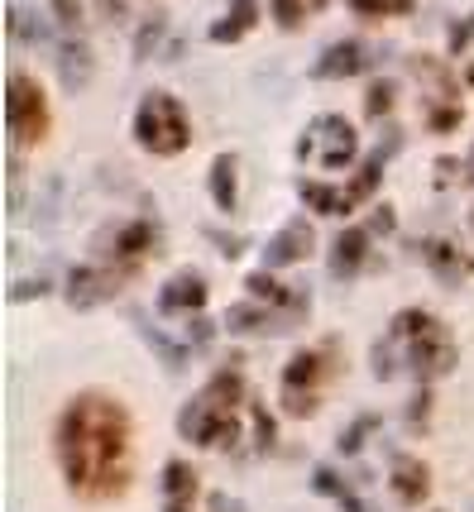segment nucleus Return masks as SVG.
Returning <instances> with one entry per match:
<instances>
[{"mask_svg":"<svg viewBox=\"0 0 474 512\" xmlns=\"http://www.w3.org/2000/svg\"><path fill=\"white\" fill-rule=\"evenodd\" d=\"M254 20H259V0H230V10L211 24V39L216 44H235V39H245L254 29Z\"/></svg>","mask_w":474,"mask_h":512,"instance_id":"18","label":"nucleus"},{"mask_svg":"<svg viewBox=\"0 0 474 512\" xmlns=\"http://www.w3.org/2000/svg\"><path fill=\"white\" fill-rule=\"evenodd\" d=\"M422 254H427V264L436 268V278H446V283H460V278L474 273V259L460 245H451V240H427Z\"/></svg>","mask_w":474,"mask_h":512,"instance_id":"17","label":"nucleus"},{"mask_svg":"<svg viewBox=\"0 0 474 512\" xmlns=\"http://www.w3.org/2000/svg\"><path fill=\"white\" fill-rule=\"evenodd\" d=\"M312 254V225L307 221H288L278 230V240L269 245V268H283V264H297V259H307Z\"/></svg>","mask_w":474,"mask_h":512,"instance_id":"16","label":"nucleus"},{"mask_svg":"<svg viewBox=\"0 0 474 512\" xmlns=\"http://www.w3.org/2000/svg\"><path fill=\"white\" fill-rule=\"evenodd\" d=\"M297 154L321 163L326 173H345L360 158V134H355V125H345L340 115H316L312 125L302 130V139H297Z\"/></svg>","mask_w":474,"mask_h":512,"instance_id":"6","label":"nucleus"},{"mask_svg":"<svg viewBox=\"0 0 474 512\" xmlns=\"http://www.w3.org/2000/svg\"><path fill=\"white\" fill-rule=\"evenodd\" d=\"M316 489L326 493V498H331V503H336V508H345V512H369L360 503V493L350 489V484H340V474L336 469H316V479H312Z\"/></svg>","mask_w":474,"mask_h":512,"instance_id":"23","label":"nucleus"},{"mask_svg":"<svg viewBox=\"0 0 474 512\" xmlns=\"http://www.w3.org/2000/svg\"><path fill=\"white\" fill-rule=\"evenodd\" d=\"M240 402H245V379H240V369H221V374L178 412L182 441L221 446V450L240 446V417H235Z\"/></svg>","mask_w":474,"mask_h":512,"instance_id":"3","label":"nucleus"},{"mask_svg":"<svg viewBox=\"0 0 474 512\" xmlns=\"http://www.w3.org/2000/svg\"><path fill=\"white\" fill-rule=\"evenodd\" d=\"M388 489H393V498H398V503L417 508V503L431 493L427 465H422V460H412V455H393V465H388Z\"/></svg>","mask_w":474,"mask_h":512,"instance_id":"11","label":"nucleus"},{"mask_svg":"<svg viewBox=\"0 0 474 512\" xmlns=\"http://www.w3.org/2000/svg\"><path fill=\"white\" fill-rule=\"evenodd\" d=\"M211 512H245V508H240L235 498H226V493H216V498H211Z\"/></svg>","mask_w":474,"mask_h":512,"instance_id":"34","label":"nucleus"},{"mask_svg":"<svg viewBox=\"0 0 474 512\" xmlns=\"http://www.w3.org/2000/svg\"><path fill=\"white\" fill-rule=\"evenodd\" d=\"M101 254H106V273H111L115 283L120 278H135L154 254H163V230H158V221L115 225L111 235H101Z\"/></svg>","mask_w":474,"mask_h":512,"instance_id":"7","label":"nucleus"},{"mask_svg":"<svg viewBox=\"0 0 474 512\" xmlns=\"http://www.w3.org/2000/svg\"><path fill=\"white\" fill-rule=\"evenodd\" d=\"M192 508H197V474H192V465L173 460L163 469V512H192Z\"/></svg>","mask_w":474,"mask_h":512,"instance_id":"15","label":"nucleus"},{"mask_svg":"<svg viewBox=\"0 0 474 512\" xmlns=\"http://www.w3.org/2000/svg\"><path fill=\"white\" fill-rule=\"evenodd\" d=\"M388 106H393V82H379V87L369 91V115H374V120H384Z\"/></svg>","mask_w":474,"mask_h":512,"instance_id":"30","label":"nucleus"},{"mask_svg":"<svg viewBox=\"0 0 474 512\" xmlns=\"http://www.w3.org/2000/svg\"><path fill=\"white\" fill-rule=\"evenodd\" d=\"M273 446V417L264 407H254V450H269Z\"/></svg>","mask_w":474,"mask_h":512,"instance_id":"29","label":"nucleus"},{"mask_svg":"<svg viewBox=\"0 0 474 512\" xmlns=\"http://www.w3.org/2000/svg\"><path fill=\"white\" fill-rule=\"evenodd\" d=\"M39 292H48V278H34V283H15V288H10V297L20 302V297H39Z\"/></svg>","mask_w":474,"mask_h":512,"instance_id":"31","label":"nucleus"},{"mask_svg":"<svg viewBox=\"0 0 474 512\" xmlns=\"http://www.w3.org/2000/svg\"><path fill=\"white\" fill-rule=\"evenodd\" d=\"M417 72H427L422 82H427V91H431V134H451V130H460V101H455V82H451V72L441 63H431V58H417Z\"/></svg>","mask_w":474,"mask_h":512,"instance_id":"9","label":"nucleus"},{"mask_svg":"<svg viewBox=\"0 0 474 512\" xmlns=\"http://www.w3.org/2000/svg\"><path fill=\"white\" fill-rule=\"evenodd\" d=\"M206 307V278L197 273H173L158 292V312L163 316H202Z\"/></svg>","mask_w":474,"mask_h":512,"instance_id":"10","label":"nucleus"},{"mask_svg":"<svg viewBox=\"0 0 474 512\" xmlns=\"http://www.w3.org/2000/svg\"><path fill=\"white\" fill-rule=\"evenodd\" d=\"M360 15H407L412 0H350Z\"/></svg>","mask_w":474,"mask_h":512,"instance_id":"27","label":"nucleus"},{"mask_svg":"<svg viewBox=\"0 0 474 512\" xmlns=\"http://www.w3.org/2000/svg\"><path fill=\"white\" fill-rule=\"evenodd\" d=\"M364 63H369V53H364V44H355V39H345V44H331L326 53H321V63H316V77H321V82H340V77H360Z\"/></svg>","mask_w":474,"mask_h":512,"instance_id":"13","label":"nucleus"},{"mask_svg":"<svg viewBox=\"0 0 474 512\" xmlns=\"http://www.w3.org/2000/svg\"><path fill=\"white\" fill-rule=\"evenodd\" d=\"M297 192H302V201L312 206L316 216H340V211H345V192L326 187V182H302Z\"/></svg>","mask_w":474,"mask_h":512,"instance_id":"24","label":"nucleus"},{"mask_svg":"<svg viewBox=\"0 0 474 512\" xmlns=\"http://www.w3.org/2000/svg\"><path fill=\"white\" fill-rule=\"evenodd\" d=\"M10 34L20 44H48V24L29 15V5H10Z\"/></svg>","mask_w":474,"mask_h":512,"instance_id":"25","label":"nucleus"},{"mask_svg":"<svg viewBox=\"0 0 474 512\" xmlns=\"http://www.w3.org/2000/svg\"><path fill=\"white\" fill-rule=\"evenodd\" d=\"M235 187H240V173H235V154H221L211 163V201L230 211L235 206Z\"/></svg>","mask_w":474,"mask_h":512,"instance_id":"21","label":"nucleus"},{"mask_svg":"<svg viewBox=\"0 0 474 512\" xmlns=\"http://www.w3.org/2000/svg\"><path fill=\"white\" fill-rule=\"evenodd\" d=\"M316 10H326V0H273V20L283 24V29H297V24H307Z\"/></svg>","mask_w":474,"mask_h":512,"instance_id":"26","label":"nucleus"},{"mask_svg":"<svg viewBox=\"0 0 474 512\" xmlns=\"http://www.w3.org/2000/svg\"><path fill=\"white\" fill-rule=\"evenodd\" d=\"M369 240H374V230H369V225H350V230H340V240L331 245V273H336V278H355V273L369 264Z\"/></svg>","mask_w":474,"mask_h":512,"instance_id":"12","label":"nucleus"},{"mask_svg":"<svg viewBox=\"0 0 474 512\" xmlns=\"http://www.w3.org/2000/svg\"><path fill=\"white\" fill-rule=\"evenodd\" d=\"M249 292H254V297H264V302H273V307H288V312H297V316H302V307H307V292L283 288L273 273H249Z\"/></svg>","mask_w":474,"mask_h":512,"instance_id":"19","label":"nucleus"},{"mask_svg":"<svg viewBox=\"0 0 474 512\" xmlns=\"http://www.w3.org/2000/svg\"><path fill=\"white\" fill-rule=\"evenodd\" d=\"M111 292H115V278L106 273V268L82 264V268H72L68 273V302L72 307H96V302L111 297Z\"/></svg>","mask_w":474,"mask_h":512,"instance_id":"14","label":"nucleus"},{"mask_svg":"<svg viewBox=\"0 0 474 512\" xmlns=\"http://www.w3.org/2000/svg\"><path fill=\"white\" fill-rule=\"evenodd\" d=\"M293 316H273L269 307H254V302H245V307H235L230 312V331H283Z\"/></svg>","mask_w":474,"mask_h":512,"instance_id":"22","label":"nucleus"},{"mask_svg":"<svg viewBox=\"0 0 474 512\" xmlns=\"http://www.w3.org/2000/svg\"><path fill=\"white\" fill-rule=\"evenodd\" d=\"M470 34H474V15H470V20H465V24H455V29H451L455 48H465V44H470Z\"/></svg>","mask_w":474,"mask_h":512,"instance_id":"32","label":"nucleus"},{"mask_svg":"<svg viewBox=\"0 0 474 512\" xmlns=\"http://www.w3.org/2000/svg\"><path fill=\"white\" fill-rule=\"evenodd\" d=\"M135 139L158 158L182 154V149L192 144V120H187L178 96L149 91V96L139 101V111H135Z\"/></svg>","mask_w":474,"mask_h":512,"instance_id":"4","label":"nucleus"},{"mask_svg":"<svg viewBox=\"0 0 474 512\" xmlns=\"http://www.w3.org/2000/svg\"><path fill=\"white\" fill-rule=\"evenodd\" d=\"M398 364H407L417 379L446 374V369L455 364L451 331L427 312H403L398 321H393L388 340H379V350H374V374H379V379H393Z\"/></svg>","mask_w":474,"mask_h":512,"instance_id":"2","label":"nucleus"},{"mask_svg":"<svg viewBox=\"0 0 474 512\" xmlns=\"http://www.w3.org/2000/svg\"><path fill=\"white\" fill-rule=\"evenodd\" d=\"M369 230H374V235H388V230H393V211H379V216H374V225H369Z\"/></svg>","mask_w":474,"mask_h":512,"instance_id":"33","label":"nucleus"},{"mask_svg":"<svg viewBox=\"0 0 474 512\" xmlns=\"http://www.w3.org/2000/svg\"><path fill=\"white\" fill-rule=\"evenodd\" d=\"M5 101H10V139H15V149H29V144L48 139V96L29 72H20V67L10 72Z\"/></svg>","mask_w":474,"mask_h":512,"instance_id":"8","label":"nucleus"},{"mask_svg":"<svg viewBox=\"0 0 474 512\" xmlns=\"http://www.w3.org/2000/svg\"><path fill=\"white\" fill-rule=\"evenodd\" d=\"M58 465L77 498L111 503L130 489L135 460H130V412L106 393H82L58 417Z\"/></svg>","mask_w":474,"mask_h":512,"instance_id":"1","label":"nucleus"},{"mask_svg":"<svg viewBox=\"0 0 474 512\" xmlns=\"http://www.w3.org/2000/svg\"><path fill=\"white\" fill-rule=\"evenodd\" d=\"M58 67H63V77H68L72 87H82L91 77V48L82 34H68V39L58 44Z\"/></svg>","mask_w":474,"mask_h":512,"instance_id":"20","label":"nucleus"},{"mask_svg":"<svg viewBox=\"0 0 474 512\" xmlns=\"http://www.w3.org/2000/svg\"><path fill=\"white\" fill-rule=\"evenodd\" d=\"M53 15H58V24L68 34H77L82 29V0H53Z\"/></svg>","mask_w":474,"mask_h":512,"instance_id":"28","label":"nucleus"},{"mask_svg":"<svg viewBox=\"0 0 474 512\" xmlns=\"http://www.w3.org/2000/svg\"><path fill=\"white\" fill-rule=\"evenodd\" d=\"M336 369H340L336 340H326V345H316V350L293 355L288 359V369H283V407H288L293 417L316 412L321 398H326V383L336 379Z\"/></svg>","mask_w":474,"mask_h":512,"instance_id":"5","label":"nucleus"}]
</instances>
